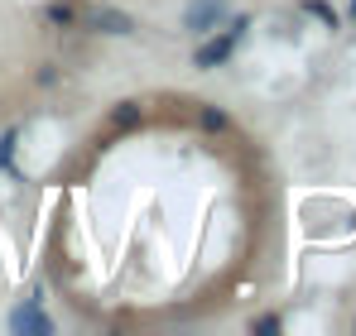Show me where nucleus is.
Listing matches in <instances>:
<instances>
[{
	"label": "nucleus",
	"instance_id": "f257e3e1",
	"mask_svg": "<svg viewBox=\"0 0 356 336\" xmlns=\"http://www.w3.org/2000/svg\"><path fill=\"white\" fill-rule=\"evenodd\" d=\"M245 29H250V15H236L222 34H202V44L193 49V67H202V72H207V67H222L227 58L236 53V44H241Z\"/></svg>",
	"mask_w": 356,
	"mask_h": 336
},
{
	"label": "nucleus",
	"instance_id": "f03ea898",
	"mask_svg": "<svg viewBox=\"0 0 356 336\" xmlns=\"http://www.w3.org/2000/svg\"><path fill=\"white\" fill-rule=\"evenodd\" d=\"M222 19H227V0H188V10H183V29L197 39L212 34Z\"/></svg>",
	"mask_w": 356,
	"mask_h": 336
},
{
	"label": "nucleus",
	"instance_id": "7ed1b4c3",
	"mask_svg": "<svg viewBox=\"0 0 356 336\" xmlns=\"http://www.w3.org/2000/svg\"><path fill=\"white\" fill-rule=\"evenodd\" d=\"M77 24H87L92 34H130V29H135V19H130L125 10H111V5L82 10V19H77Z\"/></svg>",
	"mask_w": 356,
	"mask_h": 336
},
{
	"label": "nucleus",
	"instance_id": "20e7f679",
	"mask_svg": "<svg viewBox=\"0 0 356 336\" xmlns=\"http://www.w3.org/2000/svg\"><path fill=\"white\" fill-rule=\"evenodd\" d=\"M44 19H49L54 29H77L82 5H77V0H49V5H44Z\"/></svg>",
	"mask_w": 356,
	"mask_h": 336
},
{
	"label": "nucleus",
	"instance_id": "39448f33",
	"mask_svg": "<svg viewBox=\"0 0 356 336\" xmlns=\"http://www.w3.org/2000/svg\"><path fill=\"white\" fill-rule=\"evenodd\" d=\"M140 120H145V106H140V101H120V106H111V130H116V135L140 130Z\"/></svg>",
	"mask_w": 356,
	"mask_h": 336
},
{
	"label": "nucleus",
	"instance_id": "423d86ee",
	"mask_svg": "<svg viewBox=\"0 0 356 336\" xmlns=\"http://www.w3.org/2000/svg\"><path fill=\"white\" fill-rule=\"evenodd\" d=\"M10 327H15V332H39V336L54 332V322H49L44 312H34V308H19V312L10 317Z\"/></svg>",
	"mask_w": 356,
	"mask_h": 336
},
{
	"label": "nucleus",
	"instance_id": "0eeeda50",
	"mask_svg": "<svg viewBox=\"0 0 356 336\" xmlns=\"http://www.w3.org/2000/svg\"><path fill=\"white\" fill-rule=\"evenodd\" d=\"M197 130H207V135H222V130H232V115L222 111V106H197Z\"/></svg>",
	"mask_w": 356,
	"mask_h": 336
},
{
	"label": "nucleus",
	"instance_id": "6e6552de",
	"mask_svg": "<svg viewBox=\"0 0 356 336\" xmlns=\"http://www.w3.org/2000/svg\"><path fill=\"white\" fill-rule=\"evenodd\" d=\"M303 10H308V15H318L327 29H337V24H342V19H337V10H332L327 0H303Z\"/></svg>",
	"mask_w": 356,
	"mask_h": 336
},
{
	"label": "nucleus",
	"instance_id": "1a4fd4ad",
	"mask_svg": "<svg viewBox=\"0 0 356 336\" xmlns=\"http://www.w3.org/2000/svg\"><path fill=\"white\" fill-rule=\"evenodd\" d=\"M280 327H284L280 317H255V322H250V332H255V336H275Z\"/></svg>",
	"mask_w": 356,
	"mask_h": 336
},
{
	"label": "nucleus",
	"instance_id": "9d476101",
	"mask_svg": "<svg viewBox=\"0 0 356 336\" xmlns=\"http://www.w3.org/2000/svg\"><path fill=\"white\" fill-rule=\"evenodd\" d=\"M10 159H15V130H10V135H5V140H0V168L10 164Z\"/></svg>",
	"mask_w": 356,
	"mask_h": 336
},
{
	"label": "nucleus",
	"instance_id": "9b49d317",
	"mask_svg": "<svg viewBox=\"0 0 356 336\" xmlns=\"http://www.w3.org/2000/svg\"><path fill=\"white\" fill-rule=\"evenodd\" d=\"M352 19H356V0H352Z\"/></svg>",
	"mask_w": 356,
	"mask_h": 336
}]
</instances>
